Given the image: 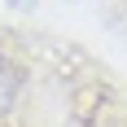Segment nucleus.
<instances>
[{"mask_svg":"<svg viewBox=\"0 0 127 127\" xmlns=\"http://www.w3.org/2000/svg\"><path fill=\"white\" fill-rule=\"evenodd\" d=\"M26 83H31L26 62H22L13 48H0V118H9V114H13V105L22 101Z\"/></svg>","mask_w":127,"mask_h":127,"instance_id":"1","label":"nucleus"},{"mask_svg":"<svg viewBox=\"0 0 127 127\" xmlns=\"http://www.w3.org/2000/svg\"><path fill=\"white\" fill-rule=\"evenodd\" d=\"M9 4H13V9H18V13H31V9H35V4H39V0H9Z\"/></svg>","mask_w":127,"mask_h":127,"instance_id":"2","label":"nucleus"}]
</instances>
